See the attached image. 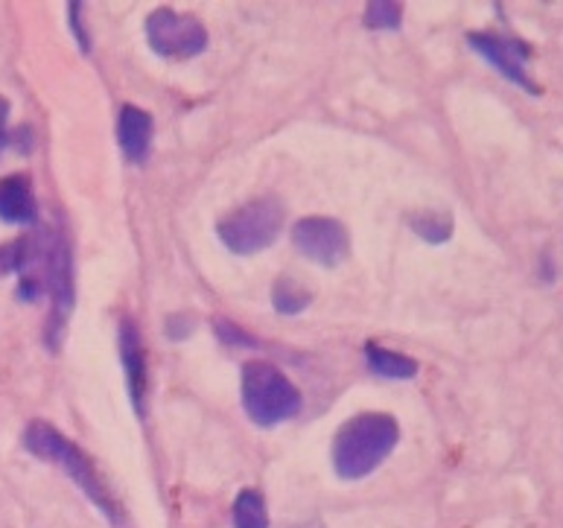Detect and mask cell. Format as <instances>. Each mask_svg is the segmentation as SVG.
Segmentation results:
<instances>
[{
    "instance_id": "obj_1",
    "label": "cell",
    "mask_w": 563,
    "mask_h": 528,
    "mask_svg": "<svg viewBox=\"0 0 563 528\" xmlns=\"http://www.w3.org/2000/svg\"><path fill=\"white\" fill-rule=\"evenodd\" d=\"M24 450L42 462L59 464L62 473L74 482L85 494V499L97 508V512L109 520L111 528H132L129 517L123 512V505L111 487L106 485V479L100 476V470L93 468V462L85 455V450L74 441L62 436L59 429L47 424V420H33L24 432Z\"/></svg>"
},
{
    "instance_id": "obj_2",
    "label": "cell",
    "mask_w": 563,
    "mask_h": 528,
    "mask_svg": "<svg viewBox=\"0 0 563 528\" xmlns=\"http://www.w3.org/2000/svg\"><path fill=\"white\" fill-rule=\"evenodd\" d=\"M400 441V427L386 411H365L345 420L333 438V470L342 482H360L371 476Z\"/></svg>"
},
{
    "instance_id": "obj_3",
    "label": "cell",
    "mask_w": 563,
    "mask_h": 528,
    "mask_svg": "<svg viewBox=\"0 0 563 528\" xmlns=\"http://www.w3.org/2000/svg\"><path fill=\"white\" fill-rule=\"evenodd\" d=\"M240 397L243 409L254 427L272 429L292 420L301 411L303 400L295 383L272 362L252 360L243 365L240 374Z\"/></svg>"
},
{
    "instance_id": "obj_4",
    "label": "cell",
    "mask_w": 563,
    "mask_h": 528,
    "mask_svg": "<svg viewBox=\"0 0 563 528\" xmlns=\"http://www.w3.org/2000/svg\"><path fill=\"white\" fill-rule=\"evenodd\" d=\"M38 261L44 263V289L51 293V319L44 324V344L51 351H59L65 324H68L70 312L76 304V286H74V249L70 240L62 231L47 234L38 245Z\"/></svg>"
},
{
    "instance_id": "obj_5",
    "label": "cell",
    "mask_w": 563,
    "mask_h": 528,
    "mask_svg": "<svg viewBox=\"0 0 563 528\" xmlns=\"http://www.w3.org/2000/svg\"><path fill=\"white\" fill-rule=\"evenodd\" d=\"M284 231V205L275 196L245 201L243 208L228 213L217 226L219 243L231 254L249 257V254L266 252Z\"/></svg>"
},
{
    "instance_id": "obj_6",
    "label": "cell",
    "mask_w": 563,
    "mask_h": 528,
    "mask_svg": "<svg viewBox=\"0 0 563 528\" xmlns=\"http://www.w3.org/2000/svg\"><path fill=\"white\" fill-rule=\"evenodd\" d=\"M146 42L161 59H196L208 47V30L199 18L181 15L176 9H155L146 18Z\"/></svg>"
},
{
    "instance_id": "obj_7",
    "label": "cell",
    "mask_w": 563,
    "mask_h": 528,
    "mask_svg": "<svg viewBox=\"0 0 563 528\" xmlns=\"http://www.w3.org/2000/svg\"><path fill=\"white\" fill-rule=\"evenodd\" d=\"M292 245L316 266L336 268L351 254L347 228L333 217H303L292 226Z\"/></svg>"
},
{
    "instance_id": "obj_8",
    "label": "cell",
    "mask_w": 563,
    "mask_h": 528,
    "mask_svg": "<svg viewBox=\"0 0 563 528\" xmlns=\"http://www.w3.org/2000/svg\"><path fill=\"white\" fill-rule=\"evenodd\" d=\"M467 44L476 51L479 59H485L490 67H496L508 82L522 88L529 97H540V94H543V88H540L529 74L531 47L526 42H517V38H508V35L499 33H471L467 35Z\"/></svg>"
},
{
    "instance_id": "obj_9",
    "label": "cell",
    "mask_w": 563,
    "mask_h": 528,
    "mask_svg": "<svg viewBox=\"0 0 563 528\" xmlns=\"http://www.w3.org/2000/svg\"><path fill=\"white\" fill-rule=\"evenodd\" d=\"M118 353L123 374H126V388L132 409L137 418H146V386H150V371H146V353H143V336L132 316H123L118 324Z\"/></svg>"
},
{
    "instance_id": "obj_10",
    "label": "cell",
    "mask_w": 563,
    "mask_h": 528,
    "mask_svg": "<svg viewBox=\"0 0 563 528\" xmlns=\"http://www.w3.org/2000/svg\"><path fill=\"white\" fill-rule=\"evenodd\" d=\"M155 138V120L137 106H123L118 114V146L132 164H146Z\"/></svg>"
},
{
    "instance_id": "obj_11",
    "label": "cell",
    "mask_w": 563,
    "mask_h": 528,
    "mask_svg": "<svg viewBox=\"0 0 563 528\" xmlns=\"http://www.w3.org/2000/svg\"><path fill=\"white\" fill-rule=\"evenodd\" d=\"M38 219V199L26 176L0 178V222L7 226H33Z\"/></svg>"
},
{
    "instance_id": "obj_12",
    "label": "cell",
    "mask_w": 563,
    "mask_h": 528,
    "mask_svg": "<svg viewBox=\"0 0 563 528\" xmlns=\"http://www.w3.org/2000/svg\"><path fill=\"white\" fill-rule=\"evenodd\" d=\"M365 362L368 369L383 380H415L418 377V362L400 351H388L383 344H365Z\"/></svg>"
},
{
    "instance_id": "obj_13",
    "label": "cell",
    "mask_w": 563,
    "mask_h": 528,
    "mask_svg": "<svg viewBox=\"0 0 563 528\" xmlns=\"http://www.w3.org/2000/svg\"><path fill=\"white\" fill-rule=\"evenodd\" d=\"M406 222L415 231V237H421L423 243L429 245L450 243L455 228L453 213H446V210H421V213H412Z\"/></svg>"
},
{
    "instance_id": "obj_14",
    "label": "cell",
    "mask_w": 563,
    "mask_h": 528,
    "mask_svg": "<svg viewBox=\"0 0 563 528\" xmlns=\"http://www.w3.org/2000/svg\"><path fill=\"white\" fill-rule=\"evenodd\" d=\"M231 522H234V528H269V512H266V499H263L261 491L245 487L236 494Z\"/></svg>"
},
{
    "instance_id": "obj_15",
    "label": "cell",
    "mask_w": 563,
    "mask_h": 528,
    "mask_svg": "<svg viewBox=\"0 0 563 528\" xmlns=\"http://www.w3.org/2000/svg\"><path fill=\"white\" fill-rule=\"evenodd\" d=\"M312 304V293L303 284H298L295 277H278L272 286V307L280 316H298Z\"/></svg>"
},
{
    "instance_id": "obj_16",
    "label": "cell",
    "mask_w": 563,
    "mask_h": 528,
    "mask_svg": "<svg viewBox=\"0 0 563 528\" xmlns=\"http://www.w3.org/2000/svg\"><path fill=\"white\" fill-rule=\"evenodd\" d=\"M35 261H38V245L33 240H12V243L0 245V275L26 272Z\"/></svg>"
},
{
    "instance_id": "obj_17",
    "label": "cell",
    "mask_w": 563,
    "mask_h": 528,
    "mask_svg": "<svg viewBox=\"0 0 563 528\" xmlns=\"http://www.w3.org/2000/svg\"><path fill=\"white\" fill-rule=\"evenodd\" d=\"M362 24L368 30H400L404 24V7L400 3H391V0H371L365 7V15H362Z\"/></svg>"
},
{
    "instance_id": "obj_18",
    "label": "cell",
    "mask_w": 563,
    "mask_h": 528,
    "mask_svg": "<svg viewBox=\"0 0 563 528\" xmlns=\"http://www.w3.org/2000/svg\"><path fill=\"white\" fill-rule=\"evenodd\" d=\"M217 336L225 344H234V348H257L252 336H245L243 328H236V324L225 319H217Z\"/></svg>"
},
{
    "instance_id": "obj_19",
    "label": "cell",
    "mask_w": 563,
    "mask_h": 528,
    "mask_svg": "<svg viewBox=\"0 0 563 528\" xmlns=\"http://www.w3.org/2000/svg\"><path fill=\"white\" fill-rule=\"evenodd\" d=\"M82 7L85 3H79V0L68 3V21H70V33H74L76 42H79V51L88 56V51H91V38H88V30H85L82 24Z\"/></svg>"
},
{
    "instance_id": "obj_20",
    "label": "cell",
    "mask_w": 563,
    "mask_h": 528,
    "mask_svg": "<svg viewBox=\"0 0 563 528\" xmlns=\"http://www.w3.org/2000/svg\"><path fill=\"white\" fill-rule=\"evenodd\" d=\"M194 330L196 319H187V312H173V316H167V321H164V333H167L173 342H181V339H187Z\"/></svg>"
},
{
    "instance_id": "obj_21",
    "label": "cell",
    "mask_w": 563,
    "mask_h": 528,
    "mask_svg": "<svg viewBox=\"0 0 563 528\" xmlns=\"http://www.w3.org/2000/svg\"><path fill=\"white\" fill-rule=\"evenodd\" d=\"M9 143V100L0 97V155L7 150Z\"/></svg>"
},
{
    "instance_id": "obj_22",
    "label": "cell",
    "mask_w": 563,
    "mask_h": 528,
    "mask_svg": "<svg viewBox=\"0 0 563 528\" xmlns=\"http://www.w3.org/2000/svg\"><path fill=\"white\" fill-rule=\"evenodd\" d=\"M289 528H324L321 520H307V522H298V526H289Z\"/></svg>"
}]
</instances>
